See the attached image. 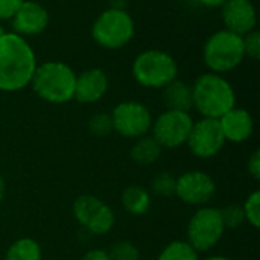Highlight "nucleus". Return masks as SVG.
I'll list each match as a JSON object with an SVG mask.
<instances>
[{
    "mask_svg": "<svg viewBox=\"0 0 260 260\" xmlns=\"http://www.w3.org/2000/svg\"><path fill=\"white\" fill-rule=\"evenodd\" d=\"M88 129L91 134L98 137H105L110 133H113V120L108 113H98L90 117L88 120Z\"/></svg>",
    "mask_w": 260,
    "mask_h": 260,
    "instance_id": "obj_25",
    "label": "nucleus"
},
{
    "mask_svg": "<svg viewBox=\"0 0 260 260\" xmlns=\"http://www.w3.org/2000/svg\"><path fill=\"white\" fill-rule=\"evenodd\" d=\"M219 210H221V216H222L225 229H238L245 222L242 204H229Z\"/></svg>",
    "mask_w": 260,
    "mask_h": 260,
    "instance_id": "obj_26",
    "label": "nucleus"
},
{
    "mask_svg": "<svg viewBox=\"0 0 260 260\" xmlns=\"http://www.w3.org/2000/svg\"><path fill=\"white\" fill-rule=\"evenodd\" d=\"M6 34V29H5V26H3V23H0V38L3 37Z\"/></svg>",
    "mask_w": 260,
    "mask_h": 260,
    "instance_id": "obj_34",
    "label": "nucleus"
},
{
    "mask_svg": "<svg viewBox=\"0 0 260 260\" xmlns=\"http://www.w3.org/2000/svg\"><path fill=\"white\" fill-rule=\"evenodd\" d=\"M23 0H0V23L9 21Z\"/></svg>",
    "mask_w": 260,
    "mask_h": 260,
    "instance_id": "obj_28",
    "label": "nucleus"
},
{
    "mask_svg": "<svg viewBox=\"0 0 260 260\" xmlns=\"http://www.w3.org/2000/svg\"><path fill=\"white\" fill-rule=\"evenodd\" d=\"M225 230L221 210L218 207L203 206L189 219L186 241L198 253H206L219 244Z\"/></svg>",
    "mask_w": 260,
    "mask_h": 260,
    "instance_id": "obj_7",
    "label": "nucleus"
},
{
    "mask_svg": "<svg viewBox=\"0 0 260 260\" xmlns=\"http://www.w3.org/2000/svg\"><path fill=\"white\" fill-rule=\"evenodd\" d=\"M5 195H6V183H5L3 177L0 175V204H2L3 200H5Z\"/></svg>",
    "mask_w": 260,
    "mask_h": 260,
    "instance_id": "obj_32",
    "label": "nucleus"
},
{
    "mask_svg": "<svg viewBox=\"0 0 260 260\" xmlns=\"http://www.w3.org/2000/svg\"><path fill=\"white\" fill-rule=\"evenodd\" d=\"M12 32L24 38L40 35L46 30L50 21L49 11L44 5L35 0H23L14 17L9 20Z\"/></svg>",
    "mask_w": 260,
    "mask_h": 260,
    "instance_id": "obj_13",
    "label": "nucleus"
},
{
    "mask_svg": "<svg viewBox=\"0 0 260 260\" xmlns=\"http://www.w3.org/2000/svg\"><path fill=\"white\" fill-rule=\"evenodd\" d=\"M76 72L62 61H44L37 66L30 87L44 102L61 105L73 101Z\"/></svg>",
    "mask_w": 260,
    "mask_h": 260,
    "instance_id": "obj_3",
    "label": "nucleus"
},
{
    "mask_svg": "<svg viewBox=\"0 0 260 260\" xmlns=\"http://www.w3.org/2000/svg\"><path fill=\"white\" fill-rule=\"evenodd\" d=\"M245 59L244 40L229 29L213 32L203 47V61L209 72L225 75L238 69Z\"/></svg>",
    "mask_w": 260,
    "mask_h": 260,
    "instance_id": "obj_6",
    "label": "nucleus"
},
{
    "mask_svg": "<svg viewBox=\"0 0 260 260\" xmlns=\"http://www.w3.org/2000/svg\"><path fill=\"white\" fill-rule=\"evenodd\" d=\"M204 260H233V259H230V257H227V256H210V257H206Z\"/></svg>",
    "mask_w": 260,
    "mask_h": 260,
    "instance_id": "obj_33",
    "label": "nucleus"
},
{
    "mask_svg": "<svg viewBox=\"0 0 260 260\" xmlns=\"http://www.w3.org/2000/svg\"><path fill=\"white\" fill-rule=\"evenodd\" d=\"M193 119L186 111L166 110L152 120L151 136L163 149H175L186 145Z\"/></svg>",
    "mask_w": 260,
    "mask_h": 260,
    "instance_id": "obj_10",
    "label": "nucleus"
},
{
    "mask_svg": "<svg viewBox=\"0 0 260 260\" xmlns=\"http://www.w3.org/2000/svg\"><path fill=\"white\" fill-rule=\"evenodd\" d=\"M221 17L224 29L242 37L254 30L257 24V12L251 0H225L221 6Z\"/></svg>",
    "mask_w": 260,
    "mask_h": 260,
    "instance_id": "obj_14",
    "label": "nucleus"
},
{
    "mask_svg": "<svg viewBox=\"0 0 260 260\" xmlns=\"http://www.w3.org/2000/svg\"><path fill=\"white\" fill-rule=\"evenodd\" d=\"M37 55L27 38L6 32L0 38V91L15 93L30 85Z\"/></svg>",
    "mask_w": 260,
    "mask_h": 260,
    "instance_id": "obj_1",
    "label": "nucleus"
},
{
    "mask_svg": "<svg viewBox=\"0 0 260 260\" xmlns=\"http://www.w3.org/2000/svg\"><path fill=\"white\" fill-rule=\"evenodd\" d=\"M163 148L154 140L152 136H143L140 139H136L133 148H131V160L139 166H151L154 165L160 155Z\"/></svg>",
    "mask_w": 260,
    "mask_h": 260,
    "instance_id": "obj_19",
    "label": "nucleus"
},
{
    "mask_svg": "<svg viewBox=\"0 0 260 260\" xmlns=\"http://www.w3.org/2000/svg\"><path fill=\"white\" fill-rule=\"evenodd\" d=\"M157 260H200V253L187 241H174L160 251Z\"/></svg>",
    "mask_w": 260,
    "mask_h": 260,
    "instance_id": "obj_21",
    "label": "nucleus"
},
{
    "mask_svg": "<svg viewBox=\"0 0 260 260\" xmlns=\"http://www.w3.org/2000/svg\"><path fill=\"white\" fill-rule=\"evenodd\" d=\"M242 210H244V216H245V222L248 225H251L253 229H259L260 227V192L254 190L253 193H250L245 200V203L242 204Z\"/></svg>",
    "mask_w": 260,
    "mask_h": 260,
    "instance_id": "obj_24",
    "label": "nucleus"
},
{
    "mask_svg": "<svg viewBox=\"0 0 260 260\" xmlns=\"http://www.w3.org/2000/svg\"><path fill=\"white\" fill-rule=\"evenodd\" d=\"M72 213L81 227L96 236L110 233L116 224V216L111 207L101 198L88 193L75 200Z\"/></svg>",
    "mask_w": 260,
    "mask_h": 260,
    "instance_id": "obj_9",
    "label": "nucleus"
},
{
    "mask_svg": "<svg viewBox=\"0 0 260 260\" xmlns=\"http://www.w3.org/2000/svg\"><path fill=\"white\" fill-rule=\"evenodd\" d=\"M225 142L244 143L254 133V120L245 108L233 107L218 119Z\"/></svg>",
    "mask_w": 260,
    "mask_h": 260,
    "instance_id": "obj_16",
    "label": "nucleus"
},
{
    "mask_svg": "<svg viewBox=\"0 0 260 260\" xmlns=\"http://www.w3.org/2000/svg\"><path fill=\"white\" fill-rule=\"evenodd\" d=\"M225 143L218 119L209 117H201L193 122L186 142L189 151L198 158H212L218 155Z\"/></svg>",
    "mask_w": 260,
    "mask_h": 260,
    "instance_id": "obj_11",
    "label": "nucleus"
},
{
    "mask_svg": "<svg viewBox=\"0 0 260 260\" xmlns=\"http://www.w3.org/2000/svg\"><path fill=\"white\" fill-rule=\"evenodd\" d=\"M40 244L32 238H20L14 241L5 253L3 260H41Z\"/></svg>",
    "mask_w": 260,
    "mask_h": 260,
    "instance_id": "obj_20",
    "label": "nucleus"
},
{
    "mask_svg": "<svg viewBox=\"0 0 260 260\" xmlns=\"http://www.w3.org/2000/svg\"><path fill=\"white\" fill-rule=\"evenodd\" d=\"M122 206L123 209L134 216L146 215L151 209V193L142 186H129L122 192Z\"/></svg>",
    "mask_w": 260,
    "mask_h": 260,
    "instance_id": "obj_18",
    "label": "nucleus"
},
{
    "mask_svg": "<svg viewBox=\"0 0 260 260\" xmlns=\"http://www.w3.org/2000/svg\"><path fill=\"white\" fill-rule=\"evenodd\" d=\"M175 184H177V177L168 171H161L155 174V177L151 180V190L157 197L171 198L175 195Z\"/></svg>",
    "mask_w": 260,
    "mask_h": 260,
    "instance_id": "obj_22",
    "label": "nucleus"
},
{
    "mask_svg": "<svg viewBox=\"0 0 260 260\" xmlns=\"http://www.w3.org/2000/svg\"><path fill=\"white\" fill-rule=\"evenodd\" d=\"M197 2L206 8H221L225 0H197Z\"/></svg>",
    "mask_w": 260,
    "mask_h": 260,
    "instance_id": "obj_31",
    "label": "nucleus"
},
{
    "mask_svg": "<svg viewBox=\"0 0 260 260\" xmlns=\"http://www.w3.org/2000/svg\"><path fill=\"white\" fill-rule=\"evenodd\" d=\"M108 76L101 67H90L76 75L75 96L79 104H96L108 91Z\"/></svg>",
    "mask_w": 260,
    "mask_h": 260,
    "instance_id": "obj_15",
    "label": "nucleus"
},
{
    "mask_svg": "<svg viewBox=\"0 0 260 260\" xmlns=\"http://www.w3.org/2000/svg\"><path fill=\"white\" fill-rule=\"evenodd\" d=\"M134 18L122 6H111L102 11L91 24L93 41L105 50L125 47L134 38Z\"/></svg>",
    "mask_w": 260,
    "mask_h": 260,
    "instance_id": "obj_5",
    "label": "nucleus"
},
{
    "mask_svg": "<svg viewBox=\"0 0 260 260\" xmlns=\"http://www.w3.org/2000/svg\"><path fill=\"white\" fill-rule=\"evenodd\" d=\"M113 131L125 139H140L151 133L152 114L151 110L139 101L119 102L110 113Z\"/></svg>",
    "mask_w": 260,
    "mask_h": 260,
    "instance_id": "obj_8",
    "label": "nucleus"
},
{
    "mask_svg": "<svg viewBox=\"0 0 260 260\" xmlns=\"http://www.w3.org/2000/svg\"><path fill=\"white\" fill-rule=\"evenodd\" d=\"M247 169H248V174L254 178V180H259L260 178V151H254L248 161H247Z\"/></svg>",
    "mask_w": 260,
    "mask_h": 260,
    "instance_id": "obj_29",
    "label": "nucleus"
},
{
    "mask_svg": "<svg viewBox=\"0 0 260 260\" xmlns=\"http://www.w3.org/2000/svg\"><path fill=\"white\" fill-rule=\"evenodd\" d=\"M163 101L166 104V110H177L189 113L193 108L192 101V85L181 79H174L163 88Z\"/></svg>",
    "mask_w": 260,
    "mask_h": 260,
    "instance_id": "obj_17",
    "label": "nucleus"
},
{
    "mask_svg": "<svg viewBox=\"0 0 260 260\" xmlns=\"http://www.w3.org/2000/svg\"><path fill=\"white\" fill-rule=\"evenodd\" d=\"M81 260H111L108 253L105 250H101V248H94V250H88Z\"/></svg>",
    "mask_w": 260,
    "mask_h": 260,
    "instance_id": "obj_30",
    "label": "nucleus"
},
{
    "mask_svg": "<svg viewBox=\"0 0 260 260\" xmlns=\"http://www.w3.org/2000/svg\"><path fill=\"white\" fill-rule=\"evenodd\" d=\"M216 193V183L204 171H187L177 177L175 197L187 204L203 207L210 203Z\"/></svg>",
    "mask_w": 260,
    "mask_h": 260,
    "instance_id": "obj_12",
    "label": "nucleus"
},
{
    "mask_svg": "<svg viewBox=\"0 0 260 260\" xmlns=\"http://www.w3.org/2000/svg\"><path fill=\"white\" fill-rule=\"evenodd\" d=\"M244 40V53L245 58H250L253 61L260 59V34L257 29L248 32L242 37Z\"/></svg>",
    "mask_w": 260,
    "mask_h": 260,
    "instance_id": "obj_27",
    "label": "nucleus"
},
{
    "mask_svg": "<svg viewBox=\"0 0 260 260\" xmlns=\"http://www.w3.org/2000/svg\"><path fill=\"white\" fill-rule=\"evenodd\" d=\"M111 260H140L139 248L129 241H117L107 251Z\"/></svg>",
    "mask_w": 260,
    "mask_h": 260,
    "instance_id": "obj_23",
    "label": "nucleus"
},
{
    "mask_svg": "<svg viewBox=\"0 0 260 260\" xmlns=\"http://www.w3.org/2000/svg\"><path fill=\"white\" fill-rule=\"evenodd\" d=\"M193 108L201 117L219 119L229 110L236 107V91L224 75L203 73L192 85Z\"/></svg>",
    "mask_w": 260,
    "mask_h": 260,
    "instance_id": "obj_2",
    "label": "nucleus"
},
{
    "mask_svg": "<svg viewBox=\"0 0 260 260\" xmlns=\"http://www.w3.org/2000/svg\"><path fill=\"white\" fill-rule=\"evenodd\" d=\"M131 73L139 85L152 90H163L178 78V62L165 50L148 49L134 58Z\"/></svg>",
    "mask_w": 260,
    "mask_h": 260,
    "instance_id": "obj_4",
    "label": "nucleus"
}]
</instances>
